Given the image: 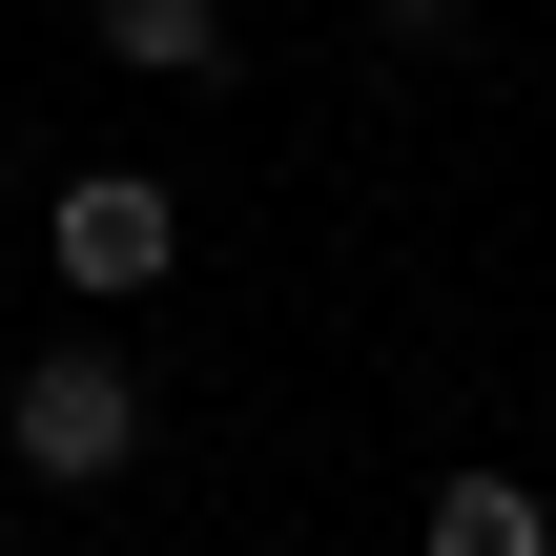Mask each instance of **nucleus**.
<instances>
[{"mask_svg": "<svg viewBox=\"0 0 556 556\" xmlns=\"http://www.w3.org/2000/svg\"><path fill=\"white\" fill-rule=\"evenodd\" d=\"M413 556H556V495L475 454V475H433V516H413Z\"/></svg>", "mask_w": 556, "mask_h": 556, "instance_id": "obj_4", "label": "nucleus"}, {"mask_svg": "<svg viewBox=\"0 0 556 556\" xmlns=\"http://www.w3.org/2000/svg\"><path fill=\"white\" fill-rule=\"evenodd\" d=\"M83 41H103L124 83H227V62H248L227 0H83Z\"/></svg>", "mask_w": 556, "mask_h": 556, "instance_id": "obj_3", "label": "nucleus"}, {"mask_svg": "<svg viewBox=\"0 0 556 556\" xmlns=\"http://www.w3.org/2000/svg\"><path fill=\"white\" fill-rule=\"evenodd\" d=\"M0 454H21L41 495L144 475V351H124V330H41V351H21V392H0Z\"/></svg>", "mask_w": 556, "mask_h": 556, "instance_id": "obj_1", "label": "nucleus"}, {"mask_svg": "<svg viewBox=\"0 0 556 556\" xmlns=\"http://www.w3.org/2000/svg\"><path fill=\"white\" fill-rule=\"evenodd\" d=\"M41 248H62L83 309H144V289L186 268V186H165V165H62V186H41Z\"/></svg>", "mask_w": 556, "mask_h": 556, "instance_id": "obj_2", "label": "nucleus"}, {"mask_svg": "<svg viewBox=\"0 0 556 556\" xmlns=\"http://www.w3.org/2000/svg\"><path fill=\"white\" fill-rule=\"evenodd\" d=\"M371 41H392V62H454V41H475V0H371Z\"/></svg>", "mask_w": 556, "mask_h": 556, "instance_id": "obj_5", "label": "nucleus"}]
</instances>
